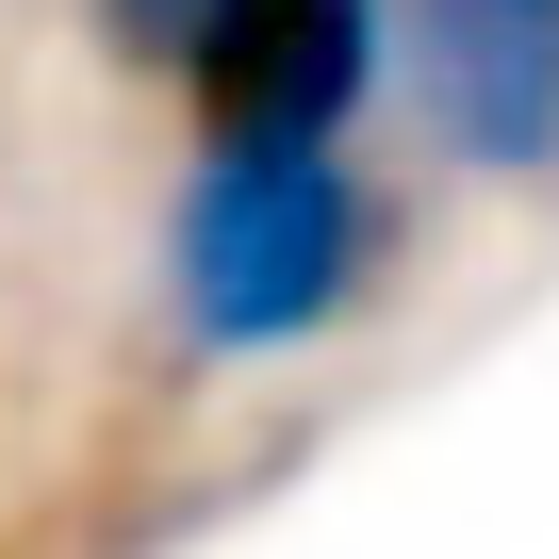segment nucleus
<instances>
[{"label": "nucleus", "mask_w": 559, "mask_h": 559, "mask_svg": "<svg viewBox=\"0 0 559 559\" xmlns=\"http://www.w3.org/2000/svg\"><path fill=\"white\" fill-rule=\"evenodd\" d=\"M379 280V198L346 181V148H198L181 214H165V313L214 362H280L346 330V297Z\"/></svg>", "instance_id": "1"}, {"label": "nucleus", "mask_w": 559, "mask_h": 559, "mask_svg": "<svg viewBox=\"0 0 559 559\" xmlns=\"http://www.w3.org/2000/svg\"><path fill=\"white\" fill-rule=\"evenodd\" d=\"M214 17H230V0H99V34H116L132 67H198V50H214Z\"/></svg>", "instance_id": "4"}, {"label": "nucleus", "mask_w": 559, "mask_h": 559, "mask_svg": "<svg viewBox=\"0 0 559 559\" xmlns=\"http://www.w3.org/2000/svg\"><path fill=\"white\" fill-rule=\"evenodd\" d=\"M412 99L444 165L543 181L559 165V0H412Z\"/></svg>", "instance_id": "3"}, {"label": "nucleus", "mask_w": 559, "mask_h": 559, "mask_svg": "<svg viewBox=\"0 0 559 559\" xmlns=\"http://www.w3.org/2000/svg\"><path fill=\"white\" fill-rule=\"evenodd\" d=\"M379 34H395V0H230L181 83H198L214 148H330L379 83Z\"/></svg>", "instance_id": "2"}]
</instances>
